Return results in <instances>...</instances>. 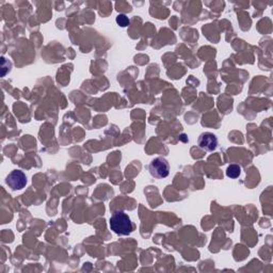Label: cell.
<instances>
[{
	"label": "cell",
	"instance_id": "cell-1",
	"mask_svg": "<svg viewBox=\"0 0 273 273\" xmlns=\"http://www.w3.org/2000/svg\"><path fill=\"white\" fill-rule=\"evenodd\" d=\"M110 229L118 235L126 236L133 231V224L128 214L122 210H117L110 218Z\"/></svg>",
	"mask_w": 273,
	"mask_h": 273
},
{
	"label": "cell",
	"instance_id": "cell-2",
	"mask_svg": "<svg viewBox=\"0 0 273 273\" xmlns=\"http://www.w3.org/2000/svg\"><path fill=\"white\" fill-rule=\"evenodd\" d=\"M150 174L155 178H166L170 173V165L162 157L153 159L149 165Z\"/></svg>",
	"mask_w": 273,
	"mask_h": 273
},
{
	"label": "cell",
	"instance_id": "cell-3",
	"mask_svg": "<svg viewBox=\"0 0 273 273\" xmlns=\"http://www.w3.org/2000/svg\"><path fill=\"white\" fill-rule=\"evenodd\" d=\"M7 185L12 190H21L27 185V176L20 170H14L6 178Z\"/></svg>",
	"mask_w": 273,
	"mask_h": 273
},
{
	"label": "cell",
	"instance_id": "cell-4",
	"mask_svg": "<svg viewBox=\"0 0 273 273\" xmlns=\"http://www.w3.org/2000/svg\"><path fill=\"white\" fill-rule=\"evenodd\" d=\"M198 145L200 149L207 151V152H212L218 146V138L211 132H203L200 134L198 139Z\"/></svg>",
	"mask_w": 273,
	"mask_h": 273
},
{
	"label": "cell",
	"instance_id": "cell-5",
	"mask_svg": "<svg viewBox=\"0 0 273 273\" xmlns=\"http://www.w3.org/2000/svg\"><path fill=\"white\" fill-rule=\"evenodd\" d=\"M241 173V168L238 165H231L226 170V175L230 178H237Z\"/></svg>",
	"mask_w": 273,
	"mask_h": 273
},
{
	"label": "cell",
	"instance_id": "cell-6",
	"mask_svg": "<svg viewBox=\"0 0 273 273\" xmlns=\"http://www.w3.org/2000/svg\"><path fill=\"white\" fill-rule=\"evenodd\" d=\"M116 20H117V24L119 26H121V27H127L129 25V22H130L129 18L125 14H119L117 16Z\"/></svg>",
	"mask_w": 273,
	"mask_h": 273
}]
</instances>
